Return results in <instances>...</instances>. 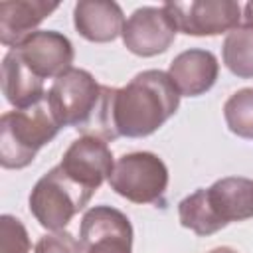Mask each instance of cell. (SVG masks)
<instances>
[{
  "mask_svg": "<svg viewBox=\"0 0 253 253\" xmlns=\"http://www.w3.org/2000/svg\"><path fill=\"white\" fill-rule=\"evenodd\" d=\"M63 128L53 113L47 95L28 107L14 109L0 119V164L8 170H20L34 162L38 150L51 142Z\"/></svg>",
  "mask_w": 253,
  "mask_h": 253,
  "instance_id": "3957f363",
  "label": "cell"
},
{
  "mask_svg": "<svg viewBox=\"0 0 253 253\" xmlns=\"http://www.w3.org/2000/svg\"><path fill=\"white\" fill-rule=\"evenodd\" d=\"M164 10L178 32L186 36H219L239 28L241 6L233 0L166 2Z\"/></svg>",
  "mask_w": 253,
  "mask_h": 253,
  "instance_id": "8992f818",
  "label": "cell"
},
{
  "mask_svg": "<svg viewBox=\"0 0 253 253\" xmlns=\"http://www.w3.org/2000/svg\"><path fill=\"white\" fill-rule=\"evenodd\" d=\"M2 93L14 109H28L47 95L43 79L24 63L16 49H8L2 59Z\"/></svg>",
  "mask_w": 253,
  "mask_h": 253,
  "instance_id": "9a60e30c",
  "label": "cell"
},
{
  "mask_svg": "<svg viewBox=\"0 0 253 253\" xmlns=\"http://www.w3.org/2000/svg\"><path fill=\"white\" fill-rule=\"evenodd\" d=\"M223 63L225 67L241 77V79H253V26H239L231 30L221 47Z\"/></svg>",
  "mask_w": 253,
  "mask_h": 253,
  "instance_id": "2e32d148",
  "label": "cell"
},
{
  "mask_svg": "<svg viewBox=\"0 0 253 253\" xmlns=\"http://www.w3.org/2000/svg\"><path fill=\"white\" fill-rule=\"evenodd\" d=\"M176 26L164 6H142L136 8L125 22L123 43L125 47L140 57H154L164 53L176 40Z\"/></svg>",
  "mask_w": 253,
  "mask_h": 253,
  "instance_id": "ba28073f",
  "label": "cell"
},
{
  "mask_svg": "<svg viewBox=\"0 0 253 253\" xmlns=\"http://www.w3.org/2000/svg\"><path fill=\"white\" fill-rule=\"evenodd\" d=\"M95 192L71 180L61 166L45 172L30 192V211L36 221L49 231H63L67 223L79 213Z\"/></svg>",
  "mask_w": 253,
  "mask_h": 253,
  "instance_id": "277c9868",
  "label": "cell"
},
{
  "mask_svg": "<svg viewBox=\"0 0 253 253\" xmlns=\"http://www.w3.org/2000/svg\"><path fill=\"white\" fill-rule=\"evenodd\" d=\"M59 166L71 180L91 192H97L101 184L111 178L115 162L107 140L83 134L69 144L61 156Z\"/></svg>",
  "mask_w": 253,
  "mask_h": 253,
  "instance_id": "9c48e42d",
  "label": "cell"
},
{
  "mask_svg": "<svg viewBox=\"0 0 253 253\" xmlns=\"http://www.w3.org/2000/svg\"><path fill=\"white\" fill-rule=\"evenodd\" d=\"M202 196L217 229L253 217V180L249 178L227 176L215 180L210 188H202Z\"/></svg>",
  "mask_w": 253,
  "mask_h": 253,
  "instance_id": "8fae6325",
  "label": "cell"
},
{
  "mask_svg": "<svg viewBox=\"0 0 253 253\" xmlns=\"http://www.w3.org/2000/svg\"><path fill=\"white\" fill-rule=\"evenodd\" d=\"M113 91L115 87L97 83L87 69L71 67L53 79L47 101L63 126H71L87 136L115 140L119 136L111 121Z\"/></svg>",
  "mask_w": 253,
  "mask_h": 253,
  "instance_id": "7a4b0ae2",
  "label": "cell"
},
{
  "mask_svg": "<svg viewBox=\"0 0 253 253\" xmlns=\"http://www.w3.org/2000/svg\"><path fill=\"white\" fill-rule=\"evenodd\" d=\"M166 73L180 95L200 97L213 87L219 73V63L210 49L194 47L178 53Z\"/></svg>",
  "mask_w": 253,
  "mask_h": 253,
  "instance_id": "7c38bea8",
  "label": "cell"
},
{
  "mask_svg": "<svg viewBox=\"0 0 253 253\" xmlns=\"http://www.w3.org/2000/svg\"><path fill=\"white\" fill-rule=\"evenodd\" d=\"M12 49L40 79H57L71 69L75 57L69 38L55 30H38Z\"/></svg>",
  "mask_w": 253,
  "mask_h": 253,
  "instance_id": "30bf717a",
  "label": "cell"
},
{
  "mask_svg": "<svg viewBox=\"0 0 253 253\" xmlns=\"http://www.w3.org/2000/svg\"><path fill=\"white\" fill-rule=\"evenodd\" d=\"M208 253H237L233 247H227V245H221V247H215V249H211V251H208Z\"/></svg>",
  "mask_w": 253,
  "mask_h": 253,
  "instance_id": "44dd1931",
  "label": "cell"
},
{
  "mask_svg": "<svg viewBox=\"0 0 253 253\" xmlns=\"http://www.w3.org/2000/svg\"><path fill=\"white\" fill-rule=\"evenodd\" d=\"M109 186L132 204H164L168 168L154 152H130L115 162Z\"/></svg>",
  "mask_w": 253,
  "mask_h": 253,
  "instance_id": "5b68a950",
  "label": "cell"
},
{
  "mask_svg": "<svg viewBox=\"0 0 253 253\" xmlns=\"http://www.w3.org/2000/svg\"><path fill=\"white\" fill-rule=\"evenodd\" d=\"M123 8L113 0H81L73 8V26L81 38L93 43L117 40L125 28Z\"/></svg>",
  "mask_w": 253,
  "mask_h": 253,
  "instance_id": "4fadbf2b",
  "label": "cell"
},
{
  "mask_svg": "<svg viewBox=\"0 0 253 253\" xmlns=\"http://www.w3.org/2000/svg\"><path fill=\"white\" fill-rule=\"evenodd\" d=\"M30 237L26 225L10 215H0V253H30Z\"/></svg>",
  "mask_w": 253,
  "mask_h": 253,
  "instance_id": "ac0fdd59",
  "label": "cell"
},
{
  "mask_svg": "<svg viewBox=\"0 0 253 253\" xmlns=\"http://www.w3.org/2000/svg\"><path fill=\"white\" fill-rule=\"evenodd\" d=\"M180 93L166 71L146 69L115 87L111 121L117 136L142 138L156 132L180 107Z\"/></svg>",
  "mask_w": 253,
  "mask_h": 253,
  "instance_id": "6da1fadb",
  "label": "cell"
},
{
  "mask_svg": "<svg viewBox=\"0 0 253 253\" xmlns=\"http://www.w3.org/2000/svg\"><path fill=\"white\" fill-rule=\"evenodd\" d=\"M34 253H83V251H81V243L69 231H51L38 239Z\"/></svg>",
  "mask_w": 253,
  "mask_h": 253,
  "instance_id": "d6986e66",
  "label": "cell"
},
{
  "mask_svg": "<svg viewBox=\"0 0 253 253\" xmlns=\"http://www.w3.org/2000/svg\"><path fill=\"white\" fill-rule=\"evenodd\" d=\"M243 26H253V2H247L245 8H243Z\"/></svg>",
  "mask_w": 253,
  "mask_h": 253,
  "instance_id": "ffe728a7",
  "label": "cell"
},
{
  "mask_svg": "<svg viewBox=\"0 0 253 253\" xmlns=\"http://www.w3.org/2000/svg\"><path fill=\"white\" fill-rule=\"evenodd\" d=\"M59 8L57 2L45 0H6L0 2V42L6 47H16L36 28Z\"/></svg>",
  "mask_w": 253,
  "mask_h": 253,
  "instance_id": "5bb4252c",
  "label": "cell"
},
{
  "mask_svg": "<svg viewBox=\"0 0 253 253\" xmlns=\"http://www.w3.org/2000/svg\"><path fill=\"white\" fill-rule=\"evenodd\" d=\"M79 243L83 253H132L130 219L117 208L93 206L81 217Z\"/></svg>",
  "mask_w": 253,
  "mask_h": 253,
  "instance_id": "52a82bcc",
  "label": "cell"
},
{
  "mask_svg": "<svg viewBox=\"0 0 253 253\" xmlns=\"http://www.w3.org/2000/svg\"><path fill=\"white\" fill-rule=\"evenodd\" d=\"M223 119L233 134L253 140V87L239 89L225 101Z\"/></svg>",
  "mask_w": 253,
  "mask_h": 253,
  "instance_id": "e0dca14e",
  "label": "cell"
}]
</instances>
